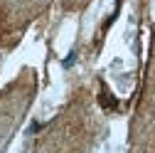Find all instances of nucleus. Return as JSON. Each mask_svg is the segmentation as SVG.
<instances>
[{
	"mask_svg": "<svg viewBox=\"0 0 155 153\" xmlns=\"http://www.w3.org/2000/svg\"><path fill=\"white\" fill-rule=\"evenodd\" d=\"M74 62H76V52L71 49V52H69V57H67V59H64V67H71Z\"/></svg>",
	"mask_w": 155,
	"mask_h": 153,
	"instance_id": "obj_1",
	"label": "nucleus"
}]
</instances>
